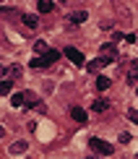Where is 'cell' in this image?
Here are the masks:
<instances>
[{"label":"cell","instance_id":"18","mask_svg":"<svg viewBox=\"0 0 138 159\" xmlns=\"http://www.w3.org/2000/svg\"><path fill=\"white\" fill-rule=\"evenodd\" d=\"M128 117H130V120H133V123L138 125V110H128Z\"/></svg>","mask_w":138,"mask_h":159},{"label":"cell","instance_id":"1","mask_svg":"<svg viewBox=\"0 0 138 159\" xmlns=\"http://www.w3.org/2000/svg\"><path fill=\"white\" fill-rule=\"evenodd\" d=\"M89 146L94 149L96 154H102V157L115 154V146H112V143H107V141H102V138H91V141H89Z\"/></svg>","mask_w":138,"mask_h":159},{"label":"cell","instance_id":"21","mask_svg":"<svg viewBox=\"0 0 138 159\" xmlns=\"http://www.w3.org/2000/svg\"><path fill=\"white\" fill-rule=\"evenodd\" d=\"M136 94H138V89H136Z\"/></svg>","mask_w":138,"mask_h":159},{"label":"cell","instance_id":"15","mask_svg":"<svg viewBox=\"0 0 138 159\" xmlns=\"http://www.w3.org/2000/svg\"><path fill=\"white\" fill-rule=\"evenodd\" d=\"M107 107H109V102H104V99H96V102L91 104V110H94V112H104Z\"/></svg>","mask_w":138,"mask_h":159},{"label":"cell","instance_id":"5","mask_svg":"<svg viewBox=\"0 0 138 159\" xmlns=\"http://www.w3.org/2000/svg\"><path fill=\"white\" fill-rule=\"evenodd\" d=\"M26 149H29V143H26V141H13L8 151H11V154H13V157H16V154H24V151H26Z\"/></svg>","mask_w":138,"mask_h":159},{"label":"cell","instance_id":"20","mask_svg":"<svg viewBox=\"0 0 138 159\" xmlns=\"http://www.w3.org/2000/svg\"><path fill=\"white\" fill-rule=\"evenodd\" d=\"M3 73H5V68H3V65H0V76H3Z\"/></svg>","mask_w":138,"mask_h":159},{"label":"cell","instance_id":"13","mask_svg":"<svg viewBox=\"0 0 138 159\" xmlns=\"http://www.w3.org/2000/svg\"><path fill=\"white\" fill-rule=\"evenodd\" d=\"M86 18H89V13H86V11H76L73 16H70V21H73V24H83Z\"/></svg>","mask_w":138,"mask_h":159},{"label":"cell","instance_id":"11","mask_svg":"<svg viewBox=\"0 0 138 159\" xmlns=\"http://www.w3.org/2000/svg\"><path fill=\"white\" fill-rule=\"evenodd\" d=\"M29 68H34V70H44L47 65H44V60H42L39 55H34V57H31V63H29Z\"/></svg>","mask_w":138,"mask_h":159},{"label":"cell","instance_id":"2","mask_svg":"<svg viewBox=\"0 0 138 159\" xmlns=\"http://www.w3.org/2000/svg\"><path fill=\"white\" fill-rule=\"evenodd\" d=\"M65 57H68L73 65H83V63H86V60H83V52L76 50V47H65Z\"/></svg>","mask_w":138,"mask_h":159},{"label":"cell","instance_id":"12","mask_svg":"<svg viewBox=\"0 0 138 159\" xmlns=\"http://www.w3.org/2000/svg\"><path fill=\"white\" fill-rule=\"evenodd\" d=\"M37 8H39V13H50L52 8H55V3H52V0H39Z\"/></svg>","mask_w":138,"mask_h":159},{"label":"cell","instance_id":"8","mask_svg":"<svg viewBox=\"0 0 138 159\" xmlns=\"http://www.w3.org/2000/svg\"><path fill=\"white\" fill-rule=\"evenodd\" d=\"M21 21L29 26V29H37V26H39V21H37V16H34V13H24V16H21Z\"/></svg>","mask_w":138,"mask_h":159},{"label":"cell","instance_id":"7","mask_svg":"<svg viewBox=\"0 0 138 159\" xmlns=\"http://www.w3.org/2000/svg\"><path fill=\"white\" fill-rule=\"evenodd\" d=\"M70 117H73L76 123H86V110H81V107H73V110H70Z\"/></svg>","mask_w":138,"mask_h":159},{"label":"cell","instance_id":"22","mask_svg":"<svg viewBox=\"0 0 138 159\" xmlns=\"http://www.w3.org/2000/svg\"><path fill=\"white\" fill-rule=\"evenodd\" d=\"M136 159H138V157H136Z\"/></svg>","mask_w":138,"mask_h":159},{"label":"cell","instance_id":"10","mask_svg":"<svg viewBox=\"0 0 138 159\" xmlns=\"http://www.w3.org/2000/svg\"><path fill=\"white\" fill-rule=\"evenodd\" d=\"M11 104H13V107H21V104H26V94H24V91L13 94V97H11Z\"/></svg>","mask_w":138,"mask_h":159},{"label":"cell","instance_id":"3","mask_svg":"<svg viewBox=\"0 0 138 159\" xmlns=\"http://www.w3.org/2000/svg\"><path fill=\"white\" fill-rule=\"evenodd\" d=\"M109 63H112V60H109V57H96V60H91V63L86 65V68L91 70V73H99V70L104 68V65H109Z\"/></svg>","mask_w":138,"mask_h":159},{"label":"cell","instance_id":"4","mask_svg":"<svg viewBox=\"0 0 138 159\" xmlns=\"http://www.w3.org/2000/svg\"><path fill=\"white\" fill-rule=\"evenodd\" d=\"M102 57H109V60H117V52H115V44L112 42H107V44H104V47H102Z\"/></svg>","mask_w":138,"mask_h":159},{"label":"cell","instance_id":"17","mask_svg":"<svg viewBox=\"0 0 138 159\" xmlns=\"http://www.w3.org/2000/svg\"><path fill=\"white\" fill-rule=\"evenodd\" d=\"M8 73H11L13 78H18V76H21V68H18V65H11V68H8Z\"/></svg>","mask_w":138,"mask_h":159},{"label":"cell","instance_id":"14","mask_svg":"<svg viewBox=\"0 0 138 159\" xmlns=\"http://www.w3.org/2000/svg\"><path fill=\"white\" fill-rule=\"evenodd\" d=\"M109 84H112V81H109L107 76H96V89H99V91H104V89H109Z\"/></svg>","mask_w":138,"mask_h":159},{"label":"cell","instance_id":"6","mask_svg":"<svg viewBox=\"0 0 138 159\" xmlns=\"http://www.w3.org/2000/svg\"><path fill=\"white\" fill-rule=\"evenodd\" d=\"M42 60H44V65L50 68L52 63H57V60H60V52H57V50H50L47 55H42Z\"/></svg>","mask_w":138,"mask_h":159},{"label":"cell","instance_id":"16","mask_svg":"<svg viewBox=\"0 0 138 159\" xmlns=\"http://www.w3.org/2000/svg\"><path fill=\"white\" fill-rule=\"evenodd\" d=\"M11 89H13V84H11V81H0V94H3V97H5V94H11Z\"/></svg>","mask_w":138,"mask_h":159},{"label":"cell","instance_id":"19","mask_svg":"<svg viewBox=\"0 0 138 159\" xmlns=\"http://www.w3.org/2000/svg\"><path fill=\"white\" fill-rule=\"evenodd\" d=\"M5 136V128H3V125H0V138H3Z\"/></svg>","mask_w":138,"mask_h":159},{"label":"cell","instance_id":"9","mask_svg":"<svg viewBox=\"0 0 138 159\" xmlns=\"http://www.w3.org/2000/svg\"><path fill=\"white\" fill-rule=\"evenodd\" d=\"M34 52H37L39 57H42V55H47V52H50V47H47V42H42V39H39V42H34Z\"/></svg>","mask_w":138,"mask_h":159}]
</instances>
